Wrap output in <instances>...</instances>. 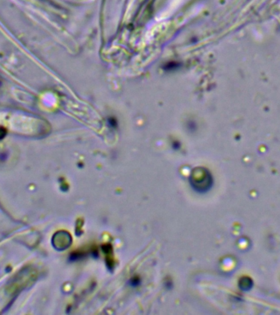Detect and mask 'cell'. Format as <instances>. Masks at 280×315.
<instances>
[{
    "label": "cell",
    "instance_id": "7a4b0ae2",
    "mask_svg": "<svg viewBox=\"0 0 280 315\" xmlns=\"http://www.w3.org/2000/svg\"><path fill=\"white\" fill-rule=\"evenodd\" d=\"M72 243L71 235L66 231H59L54 236V244L56 248L60 251H63L67 248Z\"/></svg>",
    "mask_w": 280,
    "mask_h": 315
},
{
    "label": "cell",
    "instance_id": "6da1fadb",
    "mask_svg": "<svg viewBox=\"0 0 280 315\" xmlns=\"http://www.w3.org/2000/svg\"><path fill=\"white\" fill-rule=\"evenodd\" d=\"M189 182L195 191L205 193L211 189L213 180L208 170L205 169L203 168H197L191 172Z\"/></svg>",
    "mask_w": 280,
    "mask_h": 315
},
{
    "label": "cell",
    "instance_id": "3957f363",
    "mask_svg": "<svg viewBox=\"0 0 280 315\" xmlns=\"http://www.w3.org/2000/svg\"><path fill=\"white\" fill-rule=\"evenodd\" d=\"M6 135V130L3 127H0V139H3Z\"/></svg>",
    "mask_w": 280,
    "mask_h": 315
},
{
    "label": "cell",
    "instance_id": "277c9868",
    "mask_svg": "<svg viewBox=\"0 0 280 315\" xmlns=\"http://www.w3.org/2000/svg\"><path fill=\"white\" fill-rule=\"evenodd\" d=\"M132 282H131V284H132L134 287H135L136 285L140 284V280H139V278H136V277L133 278Z\"/></svg>",
    "mask_w": 280,
    "mask_h": 315
}]
</instances>
